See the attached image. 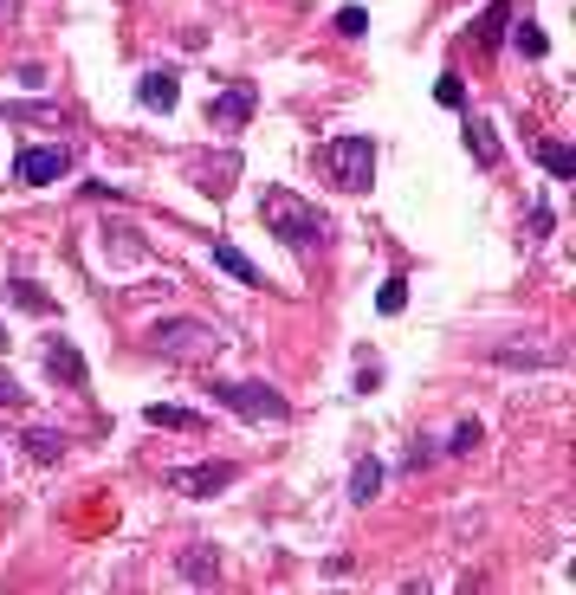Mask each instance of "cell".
<instances>
[{
  "mask_svg": "<svg viewBox=\"0 0 576 595\" xmlns=\"http://www.w3.org/2000/svg\"><path fill=\"white\" fill-rule=\"evenodd\" d=\"M259 220H266L272 240L298 246V253H305V246H318L324 233H331V220H324L305 195H292V188H266V195H259Z\"/></svg>",
  "mask_w": 576,
  "mask_h": 595,
  "instance_id": "1",
  "label": "cell"
},
{
  "mask_svg": "<svg viewBox=\"0 0 576 595\" xmlns=\"http://www.w3.org/2000/svg\"><path fill=\"white\" fill-rule=\"evenodd\" d=\"M324 169H331V182L344 195H369V182H376V143L369 136H331L324 143Z\"/></svg>",
  "mask_w": 576,
  "mask_h": 595,
  "instance_id": "2",
  "label": "cell"
},
{
  "mask_svg": "<svg viewBox=\"0 0 576 595\" xmlns=\"http://www.w3.org/2000/svg\"><path fill=\"white\" fill-rule=\"evenodd\" d=\"M208 395L227 414H240V421H292V401L279 389H266V382H208Z\"/></svg>",
  "mask_w": 576,
  "mask_h": 595,
  "instance_id": "3",
  "label": "cell"
},
{
  "mask_svg": "<svg viewBox=\"0 0 576 595\" xmlns=\"http://www.w3.org/2000/svg\"><path fill=\"white\" fill-rule=\"evenodd\" d=\"M149 343H156L162 356H201V350H221V330L201 324V317H162L156 330H149Z\"/></svg>",
  "mask_w": 576,
  "mask_h": 595,
  "instance_id": "4",
  "label": "cell"
},
{
  "mask_svg": "<svg viewBox=\"0 0 576 595\" xmlns=\"http://www.w3.org/2000/svg\"><path fill=\"white\" fill-rule=\"evenodd\" d=\"M72 169V143H33L13 156V175H20V188H46L59 182V175Z\"/></svg>",
  "mask_w": 576,
  "mask_h": 595,
  "instance_id": "5",
  "label": "cell"
},
{
  "mask_svg": "<svg viewBox=\"0 0 576 595\" xmlns=\"http://www.w3.org/2000/svg\"><path fill=\"white\" fill-rule=\"evenodd\" d=\"M233 479H240V466H233V460H208V466H175L169 486L188 492V498H214V492H227Z\"/></svg>",
  "mask_w": 576,
  "mask_h": 595,
  "instance_id": "6",
  "label": "cell"
},
{
  "mask_svg": "<svg viewBox=\"0 0 576 595\" xmlns=\"http://www.w3.org/2000/svg\"><path fill=\"white\" fill-rule=\"evenodd\" d=\"M253 110H259V91H253V85H227V91H214L208 123H214V130H240Z\"/></svg>",
  "mask_w": 576,
  "mask_h": 595,
  "instance_id": "7",
  "label": "cell"
},
{
  "mask_svg": "<svg viewBox=\"0 0 576 595\" xmlns=\"http://www.w3.org/2000/svg\"><path fill=\"white\" fill-rule=\"evenodd\" d=\"M46 376L52 382H65V389H85V356H78V343H65V337H52L46 343Z\"/></svg>",
  "mask_w": 576,
  "mask_h": 595,
  "instance_id": "8",
  "label": "cell"
},
{
  "mask_svg": "<svg viewBox=\"0 0 576 595\" xmlns=\"http://www.w3.org/2000/svg\"><path fill=\"white\" fill-rule=\"evenodd\" d=\"M136 104H143V110H175V104H182V78H175V72H143V78H136Z\"/></svg>",
  "mask_w": 576,
  "mask_h": 595,
  "instance_id": "9",
  "label": "cell"
},
{
  "mask_svg": "<svg viewBox=\"0 0 576 595\" xmlns=\"http://www.w3.org/2000/svg\"><path fill=\"white\" fill-rule=\"evenodd\" d=\"M466 149H473L479 169H499V136H492L486 117H466Z\"/></svg>",
  "mask_w": 576,
  "mask_h": 595,
  "instance_id": "10",
  "label": "cell"
},
{
  "mask_svg": "<svg viewBox=\"0 0 576 595\" xmlns=\"http://www.w3.org/2000/svg\"><path fill=\"white\" fill-rule=\"evenodd\" d=\"M182 576H188V583H201V589L221 583V557H214L208 544H188V550H182Z\"/></svg>",
  "mask_w": 576,
  "mask_h": 595,
  "instance_id": "11",
  "label": "cell"
},
{
  "mask_svg": "<svg viewBox=\"0 0 576 595\" xmlns=\"http://www.w3.org/2000/svg\"><path fill=\"white\" fill-rule=\"evenodd\" d=\"M214 266H221L227 279H240V285H259V266H253V259H246L233 240H214Z\"/></svg>",
  "mask_w": 576,
  "mask_h": 595,
  "instance_id": "12",
  "label": "cell"
},
{
  "mask_svg": "<svg viewBox=\"0 0 576 595\" xmlns=\"http://www.w3.org/2000/svg\"><path fill=\"white\" fill-rule=\"evenodd\" d=\"M505 20H512V0H492V7H486V13L473 20V39H479V52H492V46H499Z\"/></svg>",
  "mask_w": 576,
  "mask_h": 595,
  "instance_id": "13",
  "label": "cell"
},
{
  "mask_svg": "<svg viewBox=\"0 0 576 595\" xmlns=\"http://www.w3.org/2000/svg\"><path fill=\"white\" fill-rule=\"evenodd\" d=\"M20 447L33 453L39 466H52V460H59V453H65V434H52V427H26V440H20Z\"/></svg>",
  "mask_w": 576,
  "mask_h": 595,
  "instance_id": "14",
  "label": "cell"
},
{
  "mask_svg": "<svg viewBox=\"0 0 576 595\" xmlns=\"http://www.w3.org/2000/svg\"><path fill=\"white\" fill-rule=\"evenodd\" d=\"M376 492H382V466L376 460H356L350 466V498H356V505H369Z\"/></svg>",
  "mask_w": 576,
  "mask_h": 595,
  "instance_id": "15",
  "label": "cell"
},
{
  "mask_svg": "<svg viewBox=\"0 0 576 595\" xmlns=\"http://www.w3.org/2000/svg\"><path fill=\"white\" fill-rule=\"evenodd\" d=\"M492 363H505V369H544V363H564V350H492Z\"/></svg>",
  "mask_w": 576,
  "mask_h": 595,
  "instance_id": "16",
  "label": "cell"
},
{
  "mask_svg": "<svg viewBox=\"0 0 576 595\" xmlns=\"http://www.w3.org/2000/svg\"><path fill=\"white\" fill-rule=\"evenodd\" d=\"M143 421H149V427H175V434H195L201 414H188V408H162V401H156V408H143Z\"/></svg>",
  "mask_w": 576,
  "mask_h": 595,
  "instance_id": "17",
  "label": "cell"
},
{
  "mask_svg": "<svg viewBox=\"0 0 576 595\" xmlns=\"http://www.w3.org/2000/svg\"><path fill=\"white\" fill-rule=\"evenodd\" d=\"M538 162L557 175V182H570V175H576V149L570 143H538Z\"/></svg>",
  "mask_w": 576,
  "mask_h": 595,
  "instance_id": "18",
  "label": "cell"
},
{
  "mask_svg": "<svg viewBox=\"0 0 576 595\" xmlns=\"http://www.w3.org/2000/svg\"><path fill=\"white\" fill-rule=\"evenodd\" d=\"M512 46L525 52V59H544V52H551V39H544L538 20H518V26H512Z\"/></svg>",
  "mask_w": 576,
  "mask_h": 595,
  "instance_id": "19",
  "label": "cell"
},
{
  "mask_svg": "<svg viewBox=\"0 0 576 595\" xmlns=\"http://www.w3.org/2000/svg\"><path fill=\"white\" fill-rule=\"evenodd\" d=\"M402 304H408V279H402V272H389V279H382V292H376V311L395 317Z\"/></svg>",
  "mask_w": 576,
  "mask_h": 595,
  "instance_id": "20",
  "label": "cell"
},
{
  "mask_svg": "<svg viewBox=\"0 0 576 595\" xmlns=\"http://www.w3.org/2000/svg\"><path fill=\"white\" fill-rule=\"evenodd\" d=\"M7 298H13V304H20V311H52V298H46V292H39V285H33V279H13V285H7Z\"/></svg>",
  "mask_w": 576,
  "mask_h": 595,
  "instance_id": "21",
  "label": "cell"
},
{
  "mask_svg": "<svg viewBox=\"0 0 576 595\" xmlns=\"http://www.w3.org/2000/svg\"><path fill=\"white\" fill-rule=\"evenodd\" d=\"M434 98H441L447 110H466V85H460V72H441V85H434Z\"/></svg>",
  "mask_w": 576,
  "mask_h": 595,
  "instance_id": "22",
  "label": "cell"
},
{
  "mask_svg": "<svg viewBox=\"0 0 576 595\" xmlns=\"http://www.w3.org/2000/svg\"><path fill=\"white\" fill-rule=\"evenodd\" d=\"M337 33H344V39H363V33H369V13H363V7H344V13H337Z\"/></svg>",
  "mask_w": 576,
  "mask_h": 595,
  "instance_id": "23",
  "label": "cell"
},
{
  "mask_svg": "<svg viewBox=\"0 0 576 595\" xmlns=\"http://www.w3.org/2000/svg\"><path fill=\"white\" fill-rule=\"evenodd\" d=\"M479 440H486V434H479V421H460V427H454V440H447V453H473Z\"/></svg>",
  "mask_w": 576,
  "mask_h": 595,
  "instance_id": "24",
  "label": "cell"
},
{
  "mask_svg": "<svg viewBox=\"0 0 576 595\" xmlns=\"http://www.w3.org/2000/svg\"><path fill=\"white\" fill-rule=\"evenodd\" d=\"M0 401H7V408H13V401H20V382H13L7 369H0Z\"/></svg>",
  "mask_w": 576,
  "mask_h": 595,
  "instance_id": "25",
  "label": "cell"
},
{
  "mask_svg": "<svg viewBox=\"0 0 576 595\" xmlns=\"http://www.w3.org/2000/svg\"><path fill=\"white\" fill-rule=\"evenodd\" d=\"M0 343H7V337H0Z\"/></svg>",
  "mask_w": 576,
  "mask_h": 595,
  "instance_id": "26",
  "label": "cell"
}]
</instances>
